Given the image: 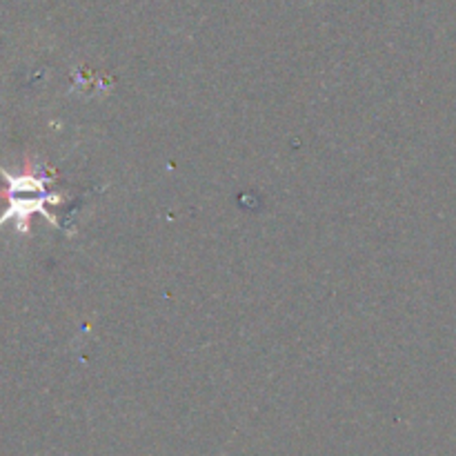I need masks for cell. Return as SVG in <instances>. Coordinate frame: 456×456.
Here are the masks:
<instances>
[{
	"label": "cell",
	"instance_id": "6da1fadb",
	"mask_svg": "<svg viewBox=\"0 0 456 456\" xmlns=\"http://www.w3.org/2000/svg\"><path fill=\"white\" fill-rule=\"evenodd\" d=\"M0 176L7 183V190L3 191V196L7 199V208L0 214V227L4 223L13 221L18 234H27L29 232L27 230V223H29L34 214H43L49 221H53L45 212V205H58L62 203V199L56 191L47 190L52 176L43 167L27 163L25 169H20V172H9V169L0 165Z\"/></svg>",
	"mask_w": 456,
	"mask_h": 456
}]
</instances>
